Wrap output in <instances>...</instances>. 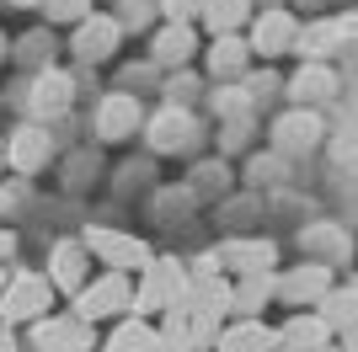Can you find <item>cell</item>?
I'll use <instances>...</instances> for the list:
<instances>
[{
	"label": "cell",
	"mask_w": 358,
	"mask_h": 352,
	"mask_svg": "<svg viewBox=\"0 0 358 352\" xmlns=\"http://www.w3.org/2000/svg\"><path fill=\"white\" fill-rule=\"evenodd\" d=\"M11 6H22V11H32V6H43V0H11Z\"/></svg>",
	"instance_id": "obj_33"
},
{
	"label": "cell",
	"mask_w": 358,
	"mask_h": 352,
	"mask_svg": "<svg viewBox=\"0 0 358 352\" xmlns=\"http://www.w3.org/2000/svg\"><path fill=\"white\" fill-rule=\"evenodd\" d=\"M348 32H353V16H327L321 27H305V32H294V48H305V54H331V43H343Z\"/></svg>",
	"instance_id": "obj_17"
},
{
	"label": "cell",
	"mask_w": 358,
	"mask_h": 352,
	"mask_svg": "<svg viewBox=\"0 0 358 352\" xmlns=\"http://www.w3.org/2000/svg\"><path fill=\"white\" fill-rule=\"evenodd\" d=\"M70 91H75V80L70 75H59V70H43L38 75V80H32L27 86V112H32V123H38V117H59L64 107H70Z\"/></svg>",
	"instance_id": "obj_9"
},
{
	"label": "cell",
	"mask_w": 358,
	"mask_h": 352,
	"mask_svg": "<svg viewBox=\"0 0 358 352\" xmlns=\"http://www.w3.org/2000/svg\"><path fill=\"white\" fill-rule=\"evenodd\" d=\"M252 22V0H209L203 6V27L220 38V32H241Z\"/></svg>",
	"instance_id": "obj_19"
},
{
	"label": "cell",
	"mask_w": 358,
	"mask_h": 352,
	"mask_svg": "<svg viewBox=\"0 0 358 352\" xmlns=\"http://www.w3.org/2000/svg\"><path fill=\"white\" fill-rule=\"evenodd\" d=\"M86 256L91 251L80 246V240H59V246H54V262H48V283L64 288V293H75L86 283Z\"/></svg>",
	"instance_id": "obj_14"
},
{
	"label": "cell",
	"mask_w": 358,
	"mask_h": 352,
	"mask_svg": "<svg viewBox=\"0 0 358 352\" xmlns=\"http://www.w3.org/2000/svg\"><path fill=\"white\" fill-rule=\"evenodd\" d=\"M11 251H16V235H11V230H0V262H6Z\"/></svg>",
	"instance_id": "obj_31"
},
{
	"label": "cell",
	"mask_w": 358,
	"mask_h": 352,
	"mask_svg": "<svg viewBox=\"0 0 358 352\" xmlns=\"http://www.w3.org/2000/svg\"><path fill=\"white\" fill-rule=\"evenodd\" d=\"M43 11L54 16V22H70V27H75V22L91 11V0H43Z\"/></svg>",
	"instance_id": "obj_29"
},
{
	"label": "cell",
	"mask_w": 358,
	"mask_h": 352,
	"mask_svg": "<svg viewBox=\"0 0 358 352\" xmlns=\"http://www.w3.org/2000/svg\"><path fill=\"white\" fill-rule=\"evenodd\" d=\"M246 59H252V48L241 43L236 32H220L214 48H209V75H214V80H236V75L246 70Z\"/></svg>",
	"instance_id": "obj_16"
},
{
	"label": "cell",
	"mask_w": 358,
	"mask_h": 352,
	"mask_svg": "<svg viewBox=\"0 0 358 352\" xmlns=\"http://www.w3.org/2000/svg\"><path fill=\"white\" fill-rule=\"evenodd\" d=\"M6 208H11V192H0V214H6Z\"/></svg>",
	"instance_id": "obj_34"
},
{
	"label": "cell",
	"mask_w": 358,
	"mask_h": 352,
	"mask_svg": "<svg viewBox=\"0 0 358 352\" xmlns=\"http://www.w3.org/2000/svg\"><path fill=\"white\" fill-rule=\"evenodd\" d=\"M220 352H273V331L246 315L241 325H230V331L220 337Z\"/></svg>",
	"instance_id": "obj_21"
},
{
	"label": "cell",
	"mask_w": 358,
	"mask_h": 352,
	"mask_svg": "<svg viewBox=\"0 0 358 352\" xmlns=\"http://www.w3.org/2000/svg\"><path fill=\"white\" fill-rule=\"evenodd\" d=\"M198 139V123L187 107H166V112L150 117V149H161V155H182V149H193Z\"/></svg>",
	"instance_id": "obj_7"
},
{
	"label": "cell",
	"mask_w": 358,
	"mask_h": 352,
	"mask_svg": "<svg viewBox=\"0 0 358 352\" xmlns=\"http://www.w3.org/2000/svg\"><path fill=\"white\" fill-rule=\"evenodd\" d=\"M0 352H16V342H11V331L0 325Z\"/></svg>",
	"instance_id": "obj_32"
},
{
	"label": "cell",
	"mask_w": 358,
	"mask_h": 352,
	"mask_svg": "<svg viewBox=\"0 0 358 352\" xmlns=\"http://www.w3.org/2000/svg\"><path fill=\"white\" fill-rule=\"evenodd\" d=\"M327 325H321V315H294V321L273 337V352H321L327 347Z\"/></svg>",
	"instance_id": "obj_15"
},
{
	"label": "cell",
	"mask_w": 358,
	"mask_h": 352,
	"mask_svg": "<svg viewBox=\"0 0 358 352\" xmlns=\"http://www.w3.org/2000/svg\"><path fill=\"white\" fill-rule=\"evenodd\" d=\"M32 342H38L43 352H86L91 331H86V321H54V315H38Z\"/></svg>",
	"instance_id": "obj_12"
},
{
	"label": "cell",
	"mask_w": 358,
	"mask_h": 352,
	"mask_svg": "<svg viewBox=\"0 0 358 352\" xmlns=\"http://www.w3.org/2000/svg\"><path fill=\"white\" fill-rule=\"evenodd\" d=\"M129 299H134V288H129V278L123 272H107V278L96 283H80L75 288V321H102V315H118V309H129Z\"/></svg>",
	"instance_id": "obj_2"
},
{
	"label": "cell",
	"mask_w": 358,
	"mask_h": 352,
	"mask_svg": "<svg viewBox=\"0 0 358 352\" xmlns=\"http://www.w3.org/2000/svg\"><path fill=\"white\" fill-rule=\"evenodd\" d=\"M139 129V102L134 91H107L102 102H96V139H129V133Z\"/></svg>",
	"instance_id": "obj_8"
},
{
	"label": "cell",
	"mask_w": 358,
	"mask_h": 352,
	"mask_svg": "<svg viewBox=\"0 0 358 352\" xmlns=\"http://www.w3.org/2000/svg\"><path fill=\"white\" fill-rule=\"evenodd\" d=\"M48 133H43V123H22V129L6 139V166L11 171H43V161H48Z\"/></svg>",
	"instance_id": "obj_11"
},
{
	"label": "cell",
	"mask_w": 358,
	"mask_h": 352,
	"mask_svg": "<svg viewBox=\"0 0 358 352\" xmlns=\"http://www.w3.org/2000/svg\"><path fill=\"white\" fill-rule=\"evenodd\" d=\"M139 272H145V278H139L134 299H129V305H134L139 315L171 309V305L182 299V293H187V267H182V262H155V256H150V262L139 267Z\"/></svg>",
	"instance_id": "obj_1"
},
{
	"label": "cell",
	"mask_w": 358,
	"mask_h": 352,
	"mask_svg": "<svg viewBox=\"0 0 358 352\" xmlns=\"http://www.w3.org/2000/svg\"><path fill=\"white\" fill-rule=\"evenodd\" d=\"M193 48H198L193 22H166V27L150 38V64H161V70L171 64V70H177V64H187V59H193Z\"/></svg>",
	"instance_id": "obj_10"
},
{
	"label": "cell",
	"mask_w": 358,
	"mask_h": 352,
	"mask_svg": "<svg viewBox=\"0 0 358 352\" xmlns=\"http://www.w3.org/2000/svg\"><path fill=\"white\" fill-rule=\"evenodd\" d=\"M80 246H86L96 262H107L113 272H139V267L150 262V246H145V240L118 235V230H86V240H80Z\"/></svg>",
	"instance_id": "obj_4"
},
{
	"label": "cell",
	"mask_w": 358,
	"mask_h": 352,
	"mask_svg": "<svg viewBox=\"0 0 358 352\" xmlns=\"http://www.w3.org/2000/svg\"><path fill=\"white\" fill-rule=\"evenodd\" d=\"M203 6L209 0H155V16H166V22H198Z\"/></svg>",
	"instance_id": "obj_27"
},
{
	"label": "cell",
	"mask_w": 358,
	"mask_h": 352,
	"mask_svg": "<svg viewBox=\"0 0 358 352\" xmlns=\"http://www.w3.org/2000/svg\"><path fill=\"white\" fill-rule=\"evenodd\" d=\"M315 139H321V117H315L310 107H294V112H284L278 123H273V145L284 149V155H294V149H310Z\"/></svg>",
	"instance_id": "obj_13"
},
{
	"label": "cell",
	"mask_w": 358,
	"mask_h": 352,
	"mask_svg": "<svg viewBox=\"0 0 358 352\" xmlns=\"http://www.w3.org/2000/svg\"><path fill=\"white\" fill-rule=\"evenodd\" d=\"M331 91H337V75L327 70V64H305V70L294 75V80H289V96H294V102H327Z\"/></svg>",
	"instance_id": "obj_18"
},
{
	"label": "cell",
	"mask_w": 358,
	"mask_h": 352,
	"mask_svg": "<svg viewBox=\"0 0 358 352\" xmlns=\"http://www.w3.org/2000/svg\"><path fill=\"white\" fill-rule=\"evenodd\" d=\"M150 16H155V0H123V11L113 16L123 32H139V27H150Z\"/></svg>",
	"instance_id": "obj_26"
},
{
	"label": "cell",
	"mask_w": 358,
	"mask_h": 352,
	"mask_svg": "<svg viewBox=\"0 0 358 352\" xmlns=\"http://www.w3.org/2000/svg\"><path fill=\"white\" fill-rule=\"evenodd\" d=\"M273 288L284 293V299H315V293H327V267H299V272L278 278Z\"/></svg>",
	"instance_id": "obj_23"
},
{
	"label": "cell",
	"mask_w": 358,
	"mask_h": 352,
	"mask_svg": "<svg viewBox=\"0 0 358 352\" xmlns=\"http://www.w3.org/2000/svg\"><path fill=\"white\" fill-rule=\"evenodd\" d=\"M252 107H257V102H252V91H236V86L214 96V112H224V117H246Z\"/></svg>",
	"instance_id": "obj_28"
},
{
	"label": "cell",
	"mask_w": 358,
	"mask_h": 352,
	"mask_svg": "<svg viewBox=\"0 0 358 352\" xmlns=\"http://www.w3.org/2000/svg\"><path fill=\"white\" fill-rule=\"evenodd\" d=\"M118 43H123V27L113 22V16H96V11L80 16V22H75V38H70V48H75L80 64H102V59H113Z\"/></svg>",
	"instance_id": "obj_6"
},
{
	"label": "cell",
	"mask_w": 358,
	"mask_h": 352,
	"mask_svg": "<svg viewBox=\"0 0 358 352\" xmlns=\"http://www.w3.org/2000/svg\"><path fill=\"white\" fill-rule=\"evenodd\" d=\"M0 166H6V139H0Z\"/></svg>",
	"instance_id": "obj_36"
},
{
	"label": "cell",
	"mask_w": 358,
	"mask_h": 352,
	"mask_svg": "<svg viewBox=\"0 0 358 352\" xmlns=\"http://www.w3.org/2000/svg\"><path fill=\"white\" fill-rule=\"evenodd\" d=\"M321 325H327V331H348V325H353V293H331Z\"/></svg>",
	"instance_id": "obj_25"
},
{
	"label": "cell",
	"mask_w": 358,
	"mask_h": 352,
	"mask_svg": "<svg viewBox=\"0 0 358 352\" xmlns=\"http://www.w3.org/2000/svg\"><path fill=\"white\" fill-rule=\"evenodd\" d=\"M48 299H54V283L43 272H16L6 283V293H0V315L6 321H38L48 309Z\"/></svg>",
	"instance_id": "obj_3"
},
{
	"label": "cell",
	"mask_w": 358,
	"mask_h": 352,
	"mask_svg": "<svg viewBox=\"0 0 358 352\" xmlns=\"http://www.w3.org/2000/svg\"><path fill=\"white\" fill-rule=\"evenodd\" d=\"M273 256H278V251H273L268 240H236V246H224V262H236L241 272H268Z\"/></svg>",
	"instance_id": "obj_22"
},
{
	"label": "cell",
	"mask_w": 358,
	"mask_h": 352,
	"mask_svg": "<svg viewBox=\"0 0 358 352\" xmlns=\"http://www.w3.org/2000/svg\"><path fill=\"white\" fill-rule=\"evenodd\" d=\"M48 48H54V43H48V32H32L27 43H22V64H32V70L43 64V70H48Z\"/></svg>",
	"instance_id": "obj_30"
},
{
	"label": "cell",
	"mask_w": 358,
	"mask_h": 352,
	"mask_svg": "<svg viewBox=\"0 0 358 352\" xmlns=\"http://www.w3.org/2000/svg\"><path fill=\"white\" fill-rule=\"evenodd\" d=\"M0 59H6V32H0Z\"/></svg>",
	"instance_id": "obj_35"
},
{
	"label": "cell",
	"mask_w": 358,
	"mask_h": 352,
	"mask_svg": "<svg viewBox=\"0 0 358 352\" xmlns=\"http://www.w3.org/2000/svg\"><path fill=\"white\" fill-rule=\"evenodd\" d=\"M246 27H252V38H246V48H252V54L278 59V54H289V48H294L299 22H294V11H284V6H268V11L252 16Z\"/></svg>",
	"instance_id": "obj_5"
},
{
	"label": "cell",
	"mask_w": 358,
	"mask_h": 352,
	"mask_svg": "<svg viewBox=\"0 0 358 352\" xmlns=\"http://www.w3.org/2000/svg\"><path fill=\"white\" fill-rule=\"evenodd\" d=\"M268 299H273V278H268V272H246V278L230 288V309L252 315V321H257V309L268 305Z\"/></svg>",
	"instance_id": "obj_20"
},
{
	"label": "cell",
	"mask_w": 358,
	"mask_h": 352,
	"mask_svg": "<svg viewBox=\"0 0 358 352\" xmlns=\"http://www.w3.org/2000/svg\"><path fill=\"white\" fill-rule=\"evenodd\" d=\"M155 331H150L145 321H129V325H118L113 331V342H107V352H155Z\"/></svg>",
	"instance_id": "obj_24"
}]
</instances>
